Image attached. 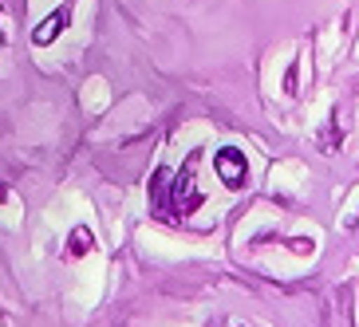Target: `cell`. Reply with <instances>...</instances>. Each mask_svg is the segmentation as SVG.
Returning <instances> with one entry per match:
<instances>
[{
  "mask_svg": "<svg viewBox=\"0 0 359 327\" xmlns=\"http://www.w3.org/2000/svg\"><path fill=\"white\" fill-rule=\"evenodd\" d=\"M198 158L201 154H190L186 166H182V174L174 178V186H170V213H174V217H190L201 205V193L194 190V166H198Z\"/></svg>",
  "mask_w": 359,
  "mask_h": 327,
  "instance_id": "1",
  "label": "cell"
},
{
  "mask_svg": "<svg viewBox=\"0 0 359 327\" xmlns=\"http://www.w3.org/2000/svg\"><path fill=\"white\" fill-rule=\"evenodd\" d=\"M213 169H217V178H222L229 190H241L245 181H249L245 154H241V150H233V146H225V150H217V154H213Z\"/></svg>",
  "mask_w": 359,
  "mask_h": 327,
  "instance_id": "2",
  "label": "cell"
},
{
  "mask_svg": "<svg viewBox=\"0 0 359 327\" xmlns=\"http://www.w3.org/2000/svg\"><path fill=\"white\" fill-rule=\"evenodd\" d=\"M170 169H154V178H150V205H154V213L158 217H166L170 213V205H166V197H170Z\"/></svg>",
  "mask_w": 359,
  "mask_h": 327,
  "instance_id": "3",
  "label": "cell"
},
{
  "mask_svg": "<svg viewBox=\"0 0 359 327\" xmlns=\"http://www.w3.org/2000/svg\"><path fill=\"white\" fill-rule=\"evenodd\" d=\"M64 24H67V8H60L55 16H48V20H43L40 28H36V32H32V40H36V43H52L55 36L64 32Z\"/></svg>",
  "mask_w": 359,
  "mask_h": 327,
  "instance_id": "4",
  "label": "cell"
},
{
  "mask_svg": "<svg viewBox=\"0 0 359 327\" xmlns=\"http://www.w3.org/2000/svg\"><path fill=\"white\" fill-rule=\"evenodd\" d=\"M91 244H95V241H91V232H87V229H75L72 232V256H83Z\"/></svg>",
  "mask_w": 359,
  "mask_h": 327,
  "instance_id": "5",
  "label": "cell"
},
{
  "mask_svg": "<svg viewBox=\"0 0 359 327\" xmlns=\"http://www.w3.org/2000/svg\"><path fill=\"white\" fill-rule=\"evenodd\" d=\"M292 253H312V241H292Z\"/></svg>",
  "mask_w": 359,
  "mask_h": 327,
  "instance_id": "6",
  "label": "cell"
}]
</instances>
